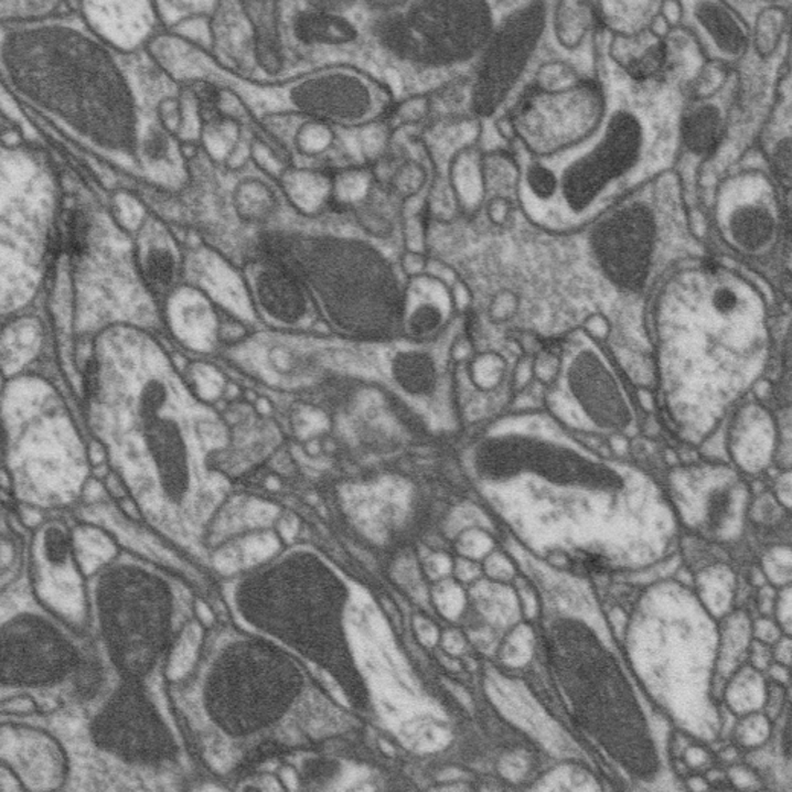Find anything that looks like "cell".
Here are the masks:
<instances>
[{"mask_svg":"<svg viewBox=\"0 0 792 792\" xmlns=\"http://www.w3.org/2000/svg\"><path fill=\"white\" fill-rule=\"evenodd\" d=\"M770 302L724 264H682L650 311L659 406L686 441H704L766 378L773 354Z\"/></svg>","mask_w":792,"mask_h":792,"instance_id":"6da1fadb","label":"cell"},{"mask_svg":"<svg viewBox=\"0 0 792 792\" xmlns=\"http://www.w3.org/2000/svg\"><path fill=\"white\" fill-rule=\"evenodd\" d=\"M601 84L606 109L582 141L546 156L512 143L518 167L515 203L549 234L588 229L678 160L683 92L665 77L638 82L618 66L614 82Z\"/></svg>","mask_w":792,"mask_h":792,"instance_id":"7a4b0ae2","label":"cell"},{"mask_svg":"<svg viewBox=\"0 0 792 792\" xmlns=\"http://www.w3.org/2000/svg\"><path fill=\"white\" fill-rule=\"evenodd\" d=\"M372 34L390 57L426 71H454L479 60L495 28L491 3L367 2Z\"/></svg>","mask_w":792,"mask_h":792,"instance_id":"3957f363","label":"cell"},{"mask_svg":"<svg viewBox=\"0 0 792 792\" xmlns=\"http://www.w3.org/2000/svg\"><path fill=\"white\" fill-rule=\"evenodd\" d=\"M683 192L674 170L622 200L588 232L591 259L623 293H642L654 278L665 246V206Z\"/></svg>","mask_w":792,"mask_h":792,"instance_id":"277c9868","label":"cell"},{"mask_svg":"<svg viewBox=\"0 0 792 792\" xmlns=\"http://www.w3.org/2000/svg\"><path fill=\"white\" fill-rule=\"evenodd\" d=\"M558 377L547 394L550 415L570 430L634 436L638 406L603 343L579 328L563 347Z\"/></svg>","mask_w":792,"mask_h":792,"instance_id":"5b68a950","label":"cell"},{"mask_svg":"<svg viewBox=\"0 0 792 792\" xmlns=\"http://www.w3.org/2000/svg\"><path fill=\"white\" fill-rule=\"evenodd\" d=\"M786 217L779 183L762 168H742L715 188L709 224L743 261H766L779 250Z\"/></svg>","mask_w":792,"mask_h":792,"instance_id":"8992f818","label":"cell"},{"mask_svg":"<svg viewBox=\"0 0 792 792\" xmlns=\"http://www.w3.org/2000/svg\"><path fill=\"white\" fill-rule=\"evenodd\" d=\"M546 2H526L495 25L480 54L470 103L475 118H491L514 96L549 25Z\"/></svg>","mask_w":792,"mask_h":792,"instance_id":"52a82bcc","label":"cell"},{"mask_svg":"<svg viewBox=\"0 0 792 792\" xmlns=\"http://www.w3.org/2000/svg\"><path fill=\"white\" fill-rule=\"evenodd\" d=\"M606 98L601 82L582 78L569 89L546 92L532 87L511 119L520 147L546 156L582 141L601 121Z\"/></svg>","mask_w":792,"mask_h":792,"instance_id":"ba28073f","label":"cell"},{"mask_svg":"<svg viewBox=\"0 0 792 792\" xmlns=\"http://www.w3.org/2000/svg\"><path fill=\"white\" fill-rule=\"evenodd\" d=\"M679 28L689 35L707 63L729 67L738 63L750 47V26L729 2H683Z\"/></svg>","mask_w":792,"mask_h":792,"instance_id":"9c48e42d","label":"cell"},{"mask_svg":"<svg viewBox=\"0 0 792 792\" xmlns=\"http://www.w3.org/2000/svg\"><path fill=\"white\" fill-rule=\"evenodd\" d=\"M456 313L451 287L438 276L426 271L407 279L399 325L407 339L426 343L439 338Z\"/></svg>","mask_w":792,"mask_h":792,"instance_id":"30bf717a","label":"cell"},{"mask_svg":"<svg viewBox=\"0 0 792 792\" xmlns=\"http://www.w3.org/2000/svg\"><path fill=\"white\" fill-rule=\"evenodd\" d=\"M724 441L730 453L746 468H761L778 447L779 427L773 411L766 404L747 396L727 416Z\"/></svg>","mask_w":792,"mask_h":792,"instance_id":"8fae6325","label":"cell"},{"mask_svg":"<svg viewBox=\"0 0 792 792\" xmlns=\"http://www.w3.org/2000/svg\"><path fill=\"white\" fill-rule=\"evenodd\" d=\"M255 293L271 319L298 323L308 313V296L295 264L288 259H264L255 275Z\"/></svg>","mask_w":792,"mask_h":792,"instance_id":"7c38bea8","label":"cell"},{"mask_svg":"<svg viewBox=\"0 0 792 792\" xmlns=\"http://www.w3.org/2000/svg\"><path fill=\"white\" fill-rule=\"evenodd\" d=\"M724 89L710 98L684 104L678 122L679 151L698 159H710L716 153L726 135L729 109V104H723Z\"/></svg>","mask_w":792,"mask_h":792,"instance_id":"4fadbf2b","label":"cell"},{"mask_svg":"<svg viewBox=\"0 0 792 792\" xmlns=\"http://www.w3.org/2000/svg\"><path fill=\"white\" fill-rule=\"evenodd\" d=\"M483 151L478 146L467 147L448 160L446 178L453 192L458 210L474 214L485 205L486 182Z\"/></svg>","mask_w":792,"mask_h":792,"instance_id":"5bb4252c","label":"cell"},{"mask_svg":"<svg viewBox=\"0 0 792 792\" xmlns=\"http://www.w3.org/2000/svg\"><path fill=\"white\" fill-rule=\"evenodd\" d=\"M311 10L302 11L295 20L296 38L306 45H350L360 39V30L350 19L328 10L322 2L311 3Z\"/></svg>","mask_w":792,"mask_h":792,"instance_id":"9a60e30c","label":"cell"},{"mask_svg":"<svg viewBox=\"0 0 792 792\" xmlns=\"http://www.w3.org/2000/svg\"><path fill=\"white\" fill-rule=\"evenodd\" d=\"M593 7L588 2H556L549 19L556 43L566 51H576L590 38L593 28Z\"/></svg>","mask_w":792,"mask_h":792,"instance_id":"2e32d148","label":"cell"},{"mask_svg":"<svg viewBox=\"0 0 792 792\" xmlns=\"http://www.w3.org/2000/svg\"><path fill=\"white\" fill-rule=\"evenodd\" d=\"M392 372L410 395H431L439 383L438 365L426 351H399L392 360Z\"/></svg>","mask_w":792,"mask_h":792,"instance_id":"e0dca14e","label":"cell"},{"mask_svg":"<svg viewBox=\"0 0 792 792\" xmlns=\"http://www.w3.org/2000/svg\"><path fill=\"white\" fill-rule=\"evenodd\" d=\"M250 3V19L255 25V54L267 74L275 75L282 69V45L279 39L278 18L275 3Z\"/></svg>","mask_w":792,"mask_h":792,"instance_id":"ac0fdd59","label":"cell"},{"mask_svg":"<svg viewBox=\"0 0 792 792\" xmlns=\"http://www.w3.org/2000/svg\"><path fill=\"white\" fill-rule=\"evenodd\" d=\"M599 6L603 22L614 35H634L646 30L660 8V3L655 2H601Z\"/></svg>","mask_w":792,"mask_h":792,"instance_id":"d6986e66","label":"cell"},{"mask_svg":"<svg viewBox=\"0 0 792 792\" xmlns=\"http://www.w3.org/2000/svg\"><path fill=\"white\" fill-rule=\"evenodd\" d=\"M788 23H790V15L783 7L773 3V6L759 11L754 19L750 42L759 57L763 60L773 57L785 39Z\"/></svg>","mask_w":792,"mask_h":792,"instance_id":"ffe728a7","label":"cell"},{"mask_svg":"<svg viewBox=\"0 0 792 792\" xmlns=\"http://www.w3.org/2000/svg\"><path fill=\"white\" fill-rule=\"evenodd\" d=\"M430 171L426 163L419 160H407L396 168L395 173L390 178V186L399 199L407 200L424 195L427 188H430Z\"/></svg>","mask_w":792,"mask_h":792,"instance_id":"44dd1931","label":"cell"},{"mask_svg":"<svg viewBox=\"0 0 792 792\" xmlns=\"http://www.w3.org/2000/svg\"><path fill=\"white\" fill-rule=\"evenodd\" d=\"M468 371H470L468 375H470L473 386L483 392H491L497 389L500 384L505 382L506 360L495 352H483V354L471 358V362L468 363Z\"/></svg>","mask_w":792,"mask_h":792,"instance_id":"7402d4cb","label":"cell"},{"mask_svg":"<svg viewBox=\"0 0 792 792\" xmlns=\"http://www.w3.org/2000/svg\"><path fill=\"white\" fill-rule=\"evenodd\" d=\"M581 79L574 66L555 60V62H547L539 66L537 75H535L534 87L546 92L564 90L574 87Z\"/></svg>","mask_w":792,"mask_h":792,"instance_id":"603a6c76","label":"cell"},{"mask_svg":"<svg viewBox=\"0 0 792 792\" xmlns=\"http://www.w3.org/2000/svg\"><path fill=\"white\" fill-rule=\"evenodd\" d=\"M434 110V99L428 94L407 96L404 101L395 106L394 118L399 126H418L430 116Z\"/></svg>","mask_w":792,"mask_h":792,"instance_id":"cb8c5ba5","label":"cell"},{"mask_svg":"<svg viewBox=\"0 0 792 792\" xmlns=\"http://www.w3.org/2000/svg\"><path fill=\"white\" fill-rule=\"evenodd\" d=\"M174 258L163 249L151 250L147 256L146 275L154 288H167L174 278Z\"/></svg>","mask_w":792,"mask_h":792,"instance_id":"d4e9b609","label":"cell"},{"mask_svg":"<svg viewBox=\"0 0 792 792\" xmlns=\"http://www.w3.org/2000/svg\"><path fill=\"white\" fill-rule=\"evenodd\" d=\"M518 296L514 291L502 290L492 298L488 314H490L491 322L505 323L515 318V314L518 313Z\"/></svg>","mask_w":792,"mask_h":792,"instance_id":"484cf974","label":"cell"},{"mask_svg":"<svg viewBox=\"0 0 792 792\" xmlns=\"http://www.w3.org/2000/svg\"><path fill=\"white\" fill-rule=\"evenodd\" d=\"M197 643L199 631L195 630V627H192V630L188 631L185 638H183L182 642H180L178 650H175L173 662H171L170 667V674L173 675V677H180V675L185 674L188 667L191 666L192 660H194L195 650H197Z\"/></svg>","mask_w":792,"mask_h":792,"instance_id":"4316f807","label":"cell"},{"mask_svg":"<svg viewBox=\"0 0 792 792\" xmlns=\"http://www.w3.org/2000/svg\"><path fill=\"white\" fill-rule=\"evenodd\" d=\"M559 367H561L559 355L554 352H539L537 357H534L535 382L542 384L543 387L552 386L558 377Z\"/></svg>","mask_w":792,"mask_h":792,"instance_id":"83f0119b","label":"cell"},{"mask_svg":"<svg viewBox=\"0 0 792 792\" xmlns=\"http://www.w3.org/2000/svg\"><path fill=\"white\" fill-rule=\"evenodd\" d=\"M485 211L488 218L495 226H505L514 212L515 200L507 197H490L485 202Z\"/></svg>","mask_w":792,"mask_h":792,"instance_id":"f1b7e54d","label":"cell"},{"mask_svg":"<svg viewBox=\"0 0 792 792\" xmlns=\"http://www.w3.org/2000/svg\"><path fill=\"white\" fill-rule=\"evenodd\" d=\"M581 330L588 335V338L598 340V342L606 343L613 333V327H611L610 320L602 313H593L588 315L584 320Z\"/></svg>","mask_w":792,"mask_h":792,"instance_id":"f546056e","label":"cell"},{"mask_svg":"<svg viewBox=\"0 0 792 792\" xmlns=\"http://www.w3.org/2000/svg\"><path fill=\"white\" fill-rule=\"evenodd\" d=\"M535 382L534 357H522L518 360L517 366L512 372V386L517 392H522Z\"/></svg>","mask_w":792,"mask_h":792,"instance_id":"4dcf8cb0","label":"cell"},{"mask_svg":"<svg viewBox=\"0 0 792 792\" xmlns=\"http://www.w3.org/2000/svg\"><path fill=\"white\" fill-rule=\"evenodd\" d=\"M402 269L407 279L426 274L428 270L426 255L421 254V251L406 250L402 258Z\"/></svg>","mask_w":792,"mask_h":792,"instance_id":"1f68e13d","label":"cell"},{"mask_svg":"<svg viewBox=\"0 0 792 792\" xmlns=\"http://www.w3.org/2000/svg\"><path fill=\"white\" fill-rule=\"evenodd\" d=\"M195 95H197L200 106H202V110L205 116L217 115L220 94L215 87L203 84V86L195 92Z\"/></svg>","mask_w":792,"mask_h":792,"instance_id":"d6a6232c","label":"cell"},{"mask_svg":"<svg viewBox=\"0 0 792 792\" xmlns=\"http://www.w3.org/2000/svg\"><path fill=\"white\" fill-rule=\"evenodd\" d=\"M646 31L650 32L652 38L660 40V42H665V40L672 34V31L675 30L670 25L665 15L660 13L659 8V13L652 15L650 23H647Z\"/></svg>","mask_w":792,"mask_h":792,"instance_id":"836d02e7","label":"cell"},{"mask_svg":"<svg viewBox=\"0 0 792 792\" xmlns=\"http://www.w3.org/2000/svg\"><path fill=\"white\" fill-rule=\"evenodd\" d=\"M634 402L638 404L640 409H642L643 414L646 415L655 414V410H657L659 407L657 395L651 390V387L646 386L639 387L638 392H635Z\"/></svg>","mask_w":792,"mask_h":792,"instance_id":"e575fe53","label":"cell"},{"mask_svg":"<svg viewBox=\"0 0 792 792\" xmlns=\"http://www.w3.org/2000/svg\"><path fill=\"white\" fill-rule=\"evenodd\" d=\"M660 13L665 15L670 25L677 30L682 25L683 20V2H660Z\"/></svg>","mask_w":792,"mask_h":792,"instance_id":"d590c367","label":"cell"},{"mask_svg":"<svg viewBox=\"0 0 792 792\" xmlns=\"http://www.w3.org/2000/svg\"><path fill=\"white\" fill-rule=\"evenodd\" d=\"M146 153L148 158L153 160L165 158L167 139L163 138L162 133H158V131H156V133L151 135V138L147 141Z\"/></svg>","mask_w":792,"mask_h":792,"instance_id":"8d00e7d4","label":"cell"},{"mask_svg":"<svg viewBox=\"0 0 792 792\" xmlns=\"http://www.w3.org/2000/svg\"><path fill=\"white\" fill-rule=\"evenodd\" d=\"M199 613H200V618L205 620L206 623H211V620H212L211 613H210V611H207V608L205 606H202V603H200V606H199Z\"/></svg>","mask_w":792,"mask_h":792,"instance_id":"74e56055","label":"cell"}]
</instances>
